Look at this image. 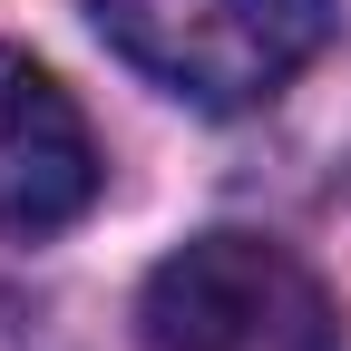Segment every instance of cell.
I'll list each match as a JSON object with an SVG mask.
<instances>
[{
    "instance_id": "obj_3",
    "label": "cell",
    "mask_w": 351,
    "mask_h": 351,
    "mask_svg": "<svg viewBox=\"0 0 351 351\" xmlns=\"http://www.w3.org/2000/svg\"><path fill=\"white\" fill-rule=\"evenodd\" d=\"M98 195V147H88L78 98L29 49H0V234H49Z\"/></svg>"
},
{
    "instance_id": "obj_1",
    "label": "cell",
    "mask_w": 351,
    "mask_h": 351,
    "mask_svg": "<svg viewBox=\"0 0 351 351\" xmlns=\"http://www.w3.org/2000/svg\"><path fill=\"white\" fill-rule=\"evenodd\" d=\"M127 69L195 108H254L332 39V0H78Z\"/></svg>"
},
{
    "instance_id": "obj_2",
    "label": "cell",
    "mask_w": 351,
    "mask_h": 351,
    "mask_svg": "<svg viewBox=\"0 0 351 351\" xmlns=\"http://www.w3.org/2000/svg\"><path fill=\"white\" fill-rule=\"evenodd\" d=\"M147 351H332V293L263 234H195L137 293Z\"/></svg>"
}]
</instances>
